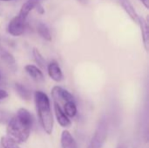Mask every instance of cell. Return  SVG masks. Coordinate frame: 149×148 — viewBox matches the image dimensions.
Wrapping results in <instances>:
<instances>
[{"label":"cell","mask_w":149,"mask_h":148,"mask_svg":"<svg viewBox=\"0 0 149 148\" xmlns=\"http://www.w3.org/2000/svg\"><path fill=\"white\" fill-rule=\"evenodd\" d=\"M38 3L37 1H35V0H28V1H26V2L24 3V4L21 6L18 16H19L20 17H22L23 19H25V20H26V18H27L29 13H30L32 10L36 9V7L38 6Z\"/></svg>","instance_id":"obj_11"},{"label":"cell","mask_w":149,"mask_h":148,"mask_svg":"<svg viewBox=\"0 0 149 148\" xmlns=\"http://www.w3.org/2000/svg\"><path fill=\"white\" fill-rule=\"evenodd\" d=\"M25 21H26L25 19H23L18 15L15 16L14 17L11 18V20L9 22L7 25V32L13 37L21 36L25 31V27H26Z\"/></svg>","instance_id":"obj_4"},{"label":"cell","mask_w":149,"mask_h":148,"mask_svg":"<svg viewBox=\"0 0 149 148\" xmlns=\"http://www.w3.org/2000/svg\"><path fill=\"white\" fill-rule=\"evenodd\" d=\"M120 5L122 6V8L125 10V11L127 13V15L130 17V18L135 22V23H138L139 21V15L137 14L134 7L133 6V4L131 3V2L129 0H119Z\"/></svg>","instance_id":"obj_9"},{"label":"cell","mask_w":149,"mask_h":148,"mask_svg":"<svg viewBox=\"0 0 149 148\" xmlns=\"http://www.w3.org/2000/svg\"><path fill=\"white\" fill-rule=\"evenodd\" d=\"M37 30H38V34L41 36V38H43L46 41H52L51 31H50L48 26L45 24H44L42 22H39L38 24V25H37Z\"/></svg>","instance_id":"obj_13"},{"label":"cell","mask_w":149,"mask_h":148,"mask_svg":"<svg viewBox=\"0 0 149 148\" xmlns=\"http://www.w3.org/2000/svg\"><path fill=\"white\" fill-rule=\"evenodd\" d=\"M13 116L7 111L0 109V124H8Z\"/></svg>","instance_id":"obj_19"},{"label":"cell","mask_w":149,"mask_h":148,"mask_svg":"<svg viewBox=\"0 0 149 148\" xmlns=\"http://www.w3.org/2000/svg\"><path fill=\"white\" fill-rule=\"evenodd\" d=\"M78 1L81 3H87V0H78Z\"/></svg>","instance_id":"obj_23"},{"label":"cell","mask_w":149,"mask_h":148,"mask_svg":"<svg viewBox=\"0 0 149 148\" xmlns=\"http://www.w3.org/2000/svg\"><path fill=\"white\" fill-rule=\"evenodd\" d=\"M107 122L106 120H101L95 130V133L86 148H102L107 138Z\"/></svg>","instance_id":"obj_3"},{"label":"cell","mask_w":149,"mask_h":148,"mask_svg":"<svg viewBox=\"0 0 149 148\" xmlns=\"http://www.w3.org/2000/svg\"><path fill=\"white\" fill-rule=\"evenodd\" d=\"M52 96L54 99V102H57L59 104L60 102H69L73 101V96L66 90L59 87V86H54L52 90Z\"/></svg>","instance_id":"obj_5"},{"label":"cell","mask_w":149,"mask_h":148,"mask_svg":"<svg viewBox=\"0 0 149 148\" xmlns=\"http://www.w3.org/2000/svg\"><path fill=\"white\" fill-rule=\"evenodd\" d=\"M0 59L5 63H7L8 65L15 64L14 57L10 52H8L5 49H3L1 45H0Z\"/></svg>","instance_id":"obj_16"},{"label":"cell","mask_w":149,"mask_h":148,"mask_svg":"<svg viewBox=\"0 0 149 148\" xmlns=\"http://www.w3.org/2000/svg\"><path fill=\"white\" fill-rule=\"evenodd\" d=\"M54 113H55V116H56V119L58 120V123L62 127L71 126V125H72L71 120L65 115V113H64V111L61 108V106H59V104H58L57 102H54Z\"/></svg>","instance_id":"obj_6"},{"label":"cell","mask_w":149,"mask_h":148,"mask_svg":"<svg viewBox=\"0 0 149 148\" xmlns=\"http://www.w3.org/2000/svg\"><path fill=\"white\" fill-rule=\"evenodd\" d=\"M61 147L62 148H78L77 143L69 131L65 130L61 134Z\"/></svg>","instance_id":"obj_10"},{"label":"cell","mask_w":149,"mask_h":148,"mask_svg":"<svg viewBox=\"0 0 149 148\" xmlns=\"http://www.w3.org/2000/svg\"><path fill=\"white\" fill-rule=\"evenodd\" d=\"M1 145L3 148H21L16 142L12 141L6 136L1 138Z\"/></svg>","instance_id":"obj_18"},{"label":"cell","mask_w":149,"mask_h":148,"mask_svg":"<svg viewBox=\"0 0 149 148\" xmlns=\"http://www.w3.org/2000/svg\"><path fill=\"white\" fill-rule=\"evenodd\" d=\"M25 72L36 81H44L45 78H44V74L42 72V71L38 68L37 66L33 65H27L24 67Z\"/></svg>","instance_id":"obj_12"},{"label":"cell","mask_w":149,"mask_h":148,"mask_svg":"<svg viewBox=\"0 0 149 148\" xmlns=\"http://www.w3.org/2000/svg\"><path fill=\"white\" fill-rule=\"evenodd\" d=\"M15 90L17 91V94L23 99H25V100H29L31 99V92L23 85L21 84H15Z\"/></svg>","instance_id":"obj_15"},{"label":"cell","mask_w":149,"mask_h":148,"mask_svg":"<svg viewBox=\"0 0 149 148\" xmlns=\"http://www.w3.org/2000/svg\"><path fill=\"white\" fill-rule=\"evenodd\" d=\"M7 97H8L7 92H5L4 90H1V89H0V100L5 99V98H7Z\"/></svg>","instance_id":"obj_20"},{"label":"cell","mask_w":149,"mask_h":148,"mask_svg":"<svg viewBox=\"0 0 149 148\" xmlns=\"http://www.w3.org/2000/svg\"><path fill=\"white\" fill-rule=\"evenodd\" d=\"M0 79H1V75H0Z\"/></svg>","instance_id":"obj_26"},{"label":"cell","mask_w":149,"mask_h":148,"mask_svg":"<svg viewBox=\"0 0 149 148\" xmlns=\"http://www.w3.org/2000/svg\"><path fill=\"white\" fill-rule=\"evenodd\" d=\"M64 113L68 118H73L77 114V106L74 101H69L64 105Z\"/></svg>","instance_id":"obj_14"},{"label":"cell","mask_w":149,"mask_h":148,"mask_svg":"<svg viewBox=\"0 0 149 148\" xmlns=\"http://www.w3.org/2000/svg\"><path fill=\"white\" fill-rule=\"evenodd\" d=\"M138 24H140V27H141V36H142V40H143V44H144L145 49H146L147 51H148L149 29L148 21H147V19L144 18L143 17H139Z\"/></svg>","instance_id":"obj_8"},{"label":"cell","mask_w":149,"mask_h":148,"mask_svg":"<svg viewBox=\"0 0 149 148\" xmlns=\"http://www.w3.org/2000/svg\"><path fill=\"white\" fill-rule=\"evenodd\" d=\"M32 123L33 119L31 113L25 108H20L7 124L6 137L17 144L25 142L31 134Z\"/></svg>","instance_id":"obj_1"},{"label":"cell","mask_w":149,"mask_h":148,"mask_svg":"<svg viewBox=\"0 0 149 148\" xmlns=\"http://www.w3.org/2000/svg\"><path fill=\"white\" fill-rule=\"evenodd\" d=\"M36 9H37V10H38V13H40V14H44V13H45V9H44L39 3L38 4V6L36 7Z\"/></svg>","instance_id":"obj_21"},{"label":"cell","mask_w":149,"mask_h":148,"mask_svg":"<svg viewBox=\"0 0 149 148\" xmlns=\"http://www.w3.org/2000/svg\"><path fill=\"white\" fill-rule=\"evenodd\" d=\"M32 54H33L34 60L38 64V65L41 69H45L46 67V64H45V60L44 57L42 56V54L40 53V51L37 48H34L32 50Z\"/></svg>","instance_id":"obj_17"},{"label":"cell","mask_w":149,"mask_h":148,"mask_svg":"<svg viewBox=\"0 0 149 148\" xmlns=\"http://www.w3.org/2000/svg\"><path fill=\"white\" fill-rule=\"evenodd\" d=\"M47 71H48V74L50 76V78L56 81V82H60L63 80L64 76H63V72L58 65V64L56 61H52L48 66H47Z\"/></svg>","instance_id":"obj_7"},{"label":"cell","mask_w":149,"mask_h":148,"mask_svg":"<svg viewBox=\"0 0 149 148\" xmlns=\"http://www.w3.org/2000/svg\"><path fill=\"white\" fill-rule=\"evenodd\" d=\"M141 2L143 3V5L147 8V9H148L149 8V0H141Z\"/></svg>","instance_id":"obj_22"},{"label":"cell","mask_w":149,"mask_h":148,"mask_svg":"<svg viewBox=\"0 0 149 148\" xmlns=\"http://www.w3.org/2000/svg\"><path fill=\"white\" fill-rule=\"evenodd\" d=\"M35 105L39 122L47 134H51L53 130V116L51 110L50 99L48 96L41 92H35Z\"/></svg>","instance_id":"obj_2"},{"label":"cell","mask_w":149,"mask_h":148,"mask_svg":"<svg viewBox=\"0 0 149 148\" xmlns=\"http://www.w3.org/2000/svg\"><path fill=\"white\" fill-rule=\"evenodd\" d=\"M35 1H38V0H35Z\"/></svg>","instance_id":"obj_27"},{"label":"cell","mask_w":149,"mask_h":148,"mask_svg":"<svg viewBox=\"0 0 149 148\" xmlns=\"http://www.w3.org/2000/svg\"><path fill=\"white\" fill-rule=\"evenodd\" d=\"M118 148H127V147L125 146V145H121V146H120Z\"/></svg>","instance_id":"obj_24"},{"label":"cell","mask_w":149,"mask_h":148,"mask_svg":"<svg viewBox=\"0 0 149 148\" xmlns=\"http://www.w3.org/2000/svg\"><path fill=\"white\" fill-rule=\"evenodd\" d=\"M0 1H5L6 2V1H12V0H0Z\"/></svg>","instance_id":"obj_25"}]
</instances>
